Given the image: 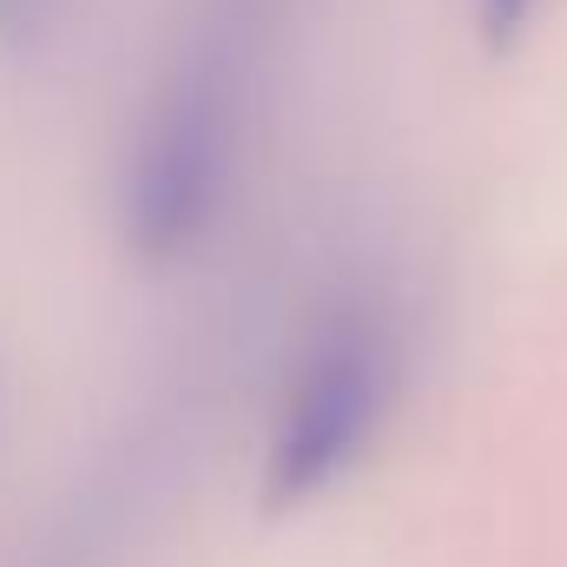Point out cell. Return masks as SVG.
Segmentation results:
<instances>
[{
	"mask_svg": "<svg viewBox=\"0 0 567 567\" xmlns=\"http://www.w3.org/2000/svg\"><path fill=\"white\" fill-rule=\"evenodd\" d=\"M390 390H396V363H390L383 317L363 303L330 310L265 435V502L297 508L337 488L370 455Z\"/></svg>",
	"mask_w": 567,
	"mask_h": 567,
	"instance_id": "obj_2",
	"label": "cell"
},
{
	"mask_svg": "<svg viewBox=\"0 0 567 567\" xmlns=\"http://www.w3.org/2000/svg\"><path fill=\"white\" fill-rule=\"evenodd\" d=\"M47 13H53V0H0V53L27 47L47 27Z\"/></svg>",
	"mask_w": 567,
	"mask_h": 567,
	"instance_id": "obj_4",
	"label": "cell"
},
{
	"mask_svg": "<svg viewBox=\"0 0 567 567\" xmlns=\"http://www.w3.org/2000/svg\"><path fill=\"white\" fill-rule=\"evenodd\" d=\"M535 7H542V0H475V27H482V40H488V47H508V40H522V33H528Z\"/></svg>",
	"mask_w": 567,
	"mask_h": 567,
	"instance_id": "obj_3",
	"label": "cell"
},
{
	"mask_svg": "<svg viewBox=\"0 0 567 567\" xmlns=\"http://www.w3.org/2000/svg\"><path fill=\"white\" fill-rule=\"evenodd\" d=\"M251 80H258V13L251 0H218L158 73L126 152L120 231L140 258L152 265L185 258L218 218L238 172Z\"/></svg>",
	"mask_w": 567,
	"mask_h": 567,
	"instance_id": "obj_1",
	"label": "cell"
}]
</instances>
